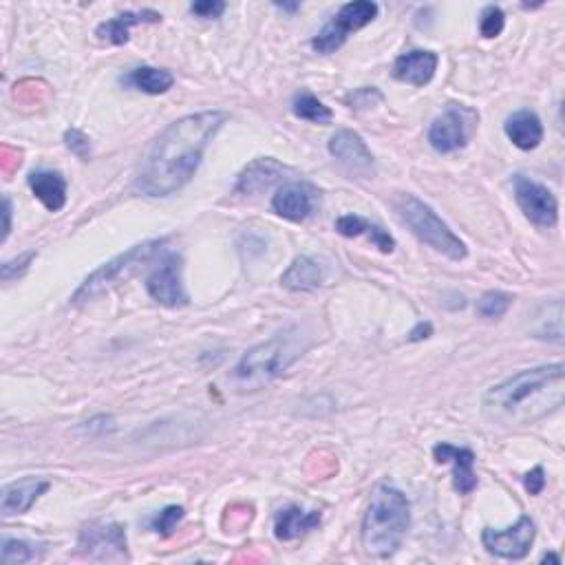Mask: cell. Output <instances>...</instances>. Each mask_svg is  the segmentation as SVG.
I'll return each instance as SVG.
<instances>
[{
	"label": "cell",
	"mask_w": 565,
	"mask_h": 565,
	"mask_svg": "<svg viewBox=\"0 0 565 565\" xmlns=\"http://www.w3.org/2000/svg\"><path fill=\"white\" fill-rule=\"evenodd\" d=\"M223 111H201L179 117L148 146L135 175V190L146 197L179 193L201 166L208 144L226 124Z\"/></svg>",
	"instance_id": "6da1fadb"
},
{
	"label": "cell",
	"mask_w": 565,
	"mask_h": 565,
	"mask_svg": "<svg viewBox=\"0 0 565 565\" xmlns=\"http://www.w3.org/2000/svg\"><path fill=\"white\" fill-rule=\"evenodd\" d=\"M565 367L563 362L524 369L499 385L490 387L482 400L486 418L508 429L535 424L563 407Z\"/></svg>",
	"instance_id": "7a4b0ae2"
},
{
	"label": "cell",
	"mask_w": 565,
	"mask_h": 565,
	"mask_svg": "<svg viewBox=\"0 0 565 565\" xmlns=\"http://www.w3.org/2000/svg\"><path fill=\"white\" fill-rule=\"evenodd\" d=\"M411 526V504L400 488L378 484L371 490L360 526L362 548L369 557L389 559L402 546Z\"/></svg>",
	"instance_id": "3957f363"
},
{
	"label": "cell",
	"mask_w": 565,
	"mask_h": 565,
	"mask_svg": "<svg viewBox=\"0 0 565 565\" xmlns=\"http://www.w3.org/2000/svg\"><path fill=\"white\" fill-rule=\"evenodd\" d=\"M309 340L298 327L276 334L265 343L254 345L243 354L239 365L234 367L232 382L241 391H259L290 369L305 354Z\"/></svg>",
	"instance_id": "277c9868"
},
{
	"label": "cell",
	"mask_w": 565,
	"mask_h": 565,
	"mask_svg": "<svg viewBox=\"0 0 565 565\" xmlns=\"http://www.w3.org/2000/svg\"><path fill=\"white\" fill-rule=\"evenodd\" d=\"M393 208H396L404 226L437 254H442V257L451 261H464L468 257L466 243L457 237L449 223L437 215L429 204H424L422 199L402 193L393 199Z\"/></svg>",
	"instance_id": "5b68a950"
},
{
	"label": "cell",
	"mask_w": 565,
	"mask_h": 565,
	"mask_svg": "<svg viewBox=\"0 0 565 565\" xmlns=\"http://www.w3.org/2000/svg\"><path fill=\"white\" fill-rule=\"evenodd\" d=\"M164 243H166V239L146 241V243L135 245V248H131V250H126L124 254H117L115 259L100 265L98 270L84 279V283L78 287L71 301L73 303H84V301H91V298H98L104 292H109L113 285H117L124 279H129V276H133L137 270L144 268V263H148L153 257H157V254L162 252Z\"/></svg>",
	"instance_id": "8992f818"
},
{
	"label": "cell",
	"mask_w": 565,
	"mask_h": 565,
	"mask_svg": "<svg viewBox=\"0 0 565 565\" xmlns=\"http://www.w3.org/2000/svg\"><path fill=\"white\" fill-rule=\"evenodd\" d=\"M378 12L380 7L376 3H371V0H356V3L343 5L332 16V20H329V23L314 36L312 47L318 53H323V56H329V53H334L343 47L354 31H360L362 27L371 25L373 20L378 18Z\"/></svg>",
	"instance_id": "52a82bcc"
},
{
	"label": "cell",
	"mask_w": 565,
	"mask_h": 565,
	"mask_svg": "<svg viewBox=\"0 0 565 565\" xmlns=\"http://www.w3.org/2000/svg\"><path fill=\"white\" fill-rule=\"evenodd\" d=\"M517 206L530 223L537 228L552 230L559 223V201L550 190L526 175H513L510 179Z\"/></svg>",
	"instance_id": "ba28073f"
},
{
	"label": "cell",
	"mask_w": 565,
	"mask_h": 565,
	"mask_svg": "<svg viewBox=\"0 0 565 565\" xmlns=\"http://www.w3.org/2000/svg\"><path fill=\"white\" fill-rule=\"evenodd\" d=\"M184 263L181 257L175 252L164 254L159 263L155 265V270L148 274L146 279V292L153 298L155 303L177 309L186 307L190 303L186 285H184Z\"/></svg>",
	"instance_id": "9c48e42d"
},
{
	"label": "cell",
	"mask_w": 565,
	"mask_h": 565,
	"mask_svg": "<svg viewBox=\"0 0 565 565\" xmlns=\"http://www.w3.org/2000/svg\"><path fill=\"white\" fill-rule=\"evenodd\" d=\"M537 537V526L530 517H519L515 526L510 528H484L482 532V543L484 548L495 554L499 559L508 561H519L526 559L528 552L535 543Z\"/></svg>",
	"instance_id": "30bf717a"
},
{
	"label": "cell",
	"mask_w": 565,
	"mask_h": 565,
	"mask_svg": "<svg viewBox=\"0 0 565 565\" xmlns=\"http://www.w3.org/2000/svg\"><path fill=\"white\" fill-rule=\"evenodd\" d=\"M78 548L89 559H129V543H126V528L122 524H89L80 532Z\"/></svg>",
	"instance_id": "8fae6325"
},
{
	"label": "cell",
	"mask_w": 565,
	"mask_h": 565,
	"mask_svg": "<svg viewBox=\"0 0 565 565\" xmlns=\"http://www.w3.org/2000/svg\"><path fill=\"white\" fill-rule=\"evenodd\" d=\"M329 155L354 177L376 175V159H373L367 142L356 131L340 129L329 140Z\"/></svg>",
	"instance_id": "7c38bea8"
},
{
	"label": "cell",
	"mask_w": 565,
	"mask_h": 565,
	"mask_svg": "<svg viewBox=\"0 0 565 565\" xmlns=\"http://www.w3.org/2000/svg\"><path fill=\"white\" fill-rule=\"evenodd\" d=\"M468 142V122L464 111L451 106L449 111H444L440 117H435L429 129V144L437 153L449 155L460 151Z\"/></svg>",
	"instance_id": "4fadbf2b"
},
{
	"label": "cell",
	"mask_w": 565,
	"mask_h": 565,
	"mask_svg": "<svg viewBox=\"0 0 565 565\" xmlns=\"http://www.w3.org/2000/svg\"><path fill=\"white\" fill-rule=\"evenodd\" d=\"M49 488H51L49 479H42V477L16 479V482L7 484L3 488V497H0V515L9 519V517L29 513L31 506H34Z\"/></svg>",
	"instance_id": "5bb4252c"
},
{
	"label": "cell",
	"mask_w": 565,
	"mask_h": 565,
	"mask_svg": "<svg viewBox=\"0 0 565 565\" xmlns=\"http://www.w3.org/2000/svg\"><path fill=\"white\" fill-rule=\"evenodd\" d=\"M437 65H440V58H437L435 51L411 49L396 58L391 73L398 82L411 84V87H424V84L433 80Z\"/></svg>",
	"instance_id": "9a60e30c"
},
{
	"label": "cell",
	"mask_w": 565,
	"mask_h": 565,
	"mask_svg": "<svg viewBox=\"0 0 565 565\" xmlns=\"http://www.w3.org/2000/svg\"><path fill=\"white\" fill-rule=\"evenodd\" d=\"M433 457L437 464H453V484L462 495H471L477 488L475 453L471 449L442 442L433 449Z\"/></svg>",
	"instance_id": "2e32d148"
},
{
	"label": "cell",
	"mask_w": 565,
	"mask_h": 565,
	"mask_svg": "<svg viewBox=\"0 0 565 565\" xmlns=\"http://www.w3.org/2000/svg\"><path fill=\"white\" fill-rule=\"evenodd\" d=\"M314 204L316 190L307 184H296V181L294 184H285L272 197V210L292 223H301L312 215Z\"/></svg>",
	"instance_id": "e0dca14e"
},
{
	"label": "cell",
	"mask_w": 565,
	"mask_h": 565,
	"mask_svg": "<svg viewBox=\"0 0 565 565\" xmlns=\"http://www.w3.org/2000/svg\"><path fill=\"white\" fill-rule=\"evenodd\" d=\"M290 173H292V168L276 162L274 157H259L241 170L234 190L243 195L263 193V190H268L270 186L276 184V181L285 179V175H290Z\"/></svg>",
	"instance_id": "ac0fdd59"
},
{
	"label": "cell",
	"mask_w": 565,
	"mask_h": 565,
	"mask_svg": "<svg viewBox=\"0 0 565 565\" xmlns=\"http://www.w3.org/2000/svg\"><path fill=\"white\" fill-rule=\"evenodd\" d=\"M321 510H303L301 506L281 508L274 517V537L279 541H296L321 526Z\"/></svg>",
	"instance_id": "d6986e66"
},
{
	"label": "cell",
	"mask_w": 565,
	"mask_h": 565,
	"mask_svg": "<svg viewBox=\"0 0 565 565\" xmlns=\"http://www.w3.org/2000/svg\"><path fill=\"white\" fill-rule=\"evenodd\" d=\"M27 184L31 193L49 212H60L67 204V181L58 170H34Z\"/></svg>",
	"instance_id": "ffe728a7"
},
{
	"label": "cell",
	"mask_w": 565,
	"mask_h": 565,
	"mask_svg": "<svg viewBox=\"0 0 565 565\" xmlns=\"http://www.w3.org/2000/svg\"><path fill=\"white\" fill-rule=\"evenodd\" d=\"M162 14L153 12V9H140V12H124L113 20H106V23L98 25L95 29V36L102 42H111V45H126L129 42L131 27L144 25V23H159Z\"/></svg>",
	"instance_id": "44dd1931"
},
{
	"label": "cell",
	"mask_w": 565,
	"mask_h": 565,
	"mask_svg": "<svg viewBox=\"0 0 565 565\" xmlns=\"http://www.w3.org/2000/svg\"><path fill=\"white\" fill-rule=\"evenodd\" d=\"M323 281H325L323 265L312 257H305V254L296 257L290 263V268H287L281 276V285L290 292H314L323 285Z\"/></svg>",
	"instance_id": "7402d4cb"
},
{
	"label": "cell",
	"mask_w": 565,
	"mask_h": 565,
	"mask_svg": "<svg viewBox=\"0 0 565 565\" xmlns=\"http://www.w3.org/2000/svg\"><path fill=\"white\" fill-rule=\"evenodd\" d=\"M504 131L508 140L521 151H535L543 140V124L535 111H517L506 120Z\"/></svg>",
	"instance_id": "603a6c76"
},
{
	"label": "cell",
	"mask_w": 565,
	"mask_h": 565,
	"mask_svg": "<svg viewBox=\"0 0 565 565\" xmlns=\"http://www.w3.org/2000/svg\"><path fill=\"white\" fill-rule=\"evenodd\" d=\"M336 232L343 234V237H362V234H365V237L373 245H376L380 252H385V254H391L393 248H396V241H393V237L385 228H380L378 223H371V221L362 219L358 215L338 217L336 219Z\"/></svg>",
	"instance_id": "cb8c5ba5"
},
{
	"label": "cell",
	"mask_w": 565,
	"mask_h": 565,
	"mask_svg": "<svg viewBox=\"0 0 565 565\" xmlns=\"http://www.w3.org/2000/svg\"><path fill=\"white\" fill-rule=\"evenodd\" d=\"M126 87H133L148 95H162L173 89L175 76L168 69H157V67H137L129 76L122 78Z\"/></svg>",
	"instance_id": "d4e9b609"
},
{
	"label": "cell",
	"mask_w": 565,
	"mask_h": 565,
	"mask_svg": "<svg viewBox=\"0 0 565 565\" xmlns=\"http://www.w3.org/2000/svg\"><path fill=\"white\" fill-rule=\"evenodd\" d=\"M532 334L541 340H552V343H563V301L554 298L539 309L532 325Z\"/></svg>",
	"instance_id": "484cf974"
},
{
	"label": "cell",
	"mask_w": 565,
	"mask_h": 565,
	"mask_svg": "<svg viewBox=\"0 0 565 565\" xmlns=\"http://www.w3.org/2000/svg\"><path fill=\"white\" fill-rule=\"evenodd\" d=\"M292 111L296 117H301V120L314 122V124H329L334 117L332 109L325 106L321 100L316 98V95H312L309 91H301L296 95L292 102Z\"/></svg>",
	"instance_id": "4316f807"
},
{
	"label": "cell",
	"mask_w": 565,
	"mask_h": 565,
	"mask_svg": "<svg viewBox=\"0 0 565 565\" xmlns=\"http://www.w3.org/2000/svg\"><path fill=\"white\" fill-rule=\"evenodd\" d=\"M42 557V548L36 543H29L23 539H3V548H0V563L14 565V563H34Z\"/></svg>",
	"instance_id": "83f0119b"
},
{
	"label": "cell",
	"mask_w": 565,
	"mask_h": 565,
	"mask_svg": "<svg viewBox=\"0 0 565 565\" xmlns=\"http://www.w3.org/2000/svg\"><path fill=\"white\" fill-rule=\"evenodd\" d=\"M510 305H513V296L506 294V292H486L482 298L477 301V314L482 318H488V321H495V318L504 316Z\"/></svg>",
	"instance_id": "f1b7e54d"
},
{
	"label": "cell",
	"mask_w": 565,
	"mask_h": 565,
	"mask_svg": "<svg viewBox=\"0 0 565 565\" xmlns=\"http://www.w3.org/2000/svg\"><path fill=\"white\" fill-rule=\"evenodd\" d=\"M186 510L181 506H166L162 513H157L151 521V530L159 537H170L184 519Z\"/></svg>",
	"instance_id": "f546056e"
},
{
	"label": "cell",
	"mask_w": 565,
	"mask_h": 565,
	"mask_svg": "<svg viewBox=\"0 0 565 565\" xmlns=\"http://www.w3.org/2000/svg\"><path fill=\"white\" fill-rule=\"evenodd\" d=\"M504 27H506L504 9L497 5L484 7L482 16H479V34L490 40V38H497L501 31H504Z\"/></svg>",
	"instance_id": "4dcf8cb0"
},
{
	"label": "cell",
	"mask_w": 565,
	"mask_h": 565,
	"mask_svg": "<svg viewBox=\"0 0 565 565\" xmlns=\"http://www.w3.org/2000/svg\"><path fill=\"white\" fill-rule=\"evenodd\" d=\"M65 144L71 153H76L80 159H87L91 155V140L80 129H69L65 133Z\"/></svg>",
	"instance_id": "1f68e13d"
},
{
	"label": "cell",
	"mask_w": 565,
	"mask_h": 565,
	"mask_svg": "<svg viewBox=\"0 0 565 565\" xmlns=\"http://www.w3.org/2000/svg\"><path fill=\"white\" fill-rule=\"evenodd\" d=\"M190 12L199 18H221V14L226 12V3H221V0H201V3L190 5Z\"/></svg>",
	"instance_id": "d6a6232c"
},
{
	"label": "cell",
	"mask_w": 565,
	"mask_h": 565,
	"mask_svg": "<svg viewBox=\"0 0 565 565\" xmlns=\"http://www.w3.org/2000/svg\"><path fill=\"white\" fill-rule=\"evenodd\" d=\"M36 259V252H27V254H20L18 259H14V261H7L5 265H3V281L5 283H9L14 279V270H18L20 272V276H23L25 272H27V268L31 265V261Z\"/></svg>",
	"instance_id": "836d02e7"
},
{
	"label": "cell",
	"mask_w": 565,
	"mask_h": 565,
	"mask_svg": "<svg viewBox=\"0 0 565 565\" xmlns=\"http://www.w3.org/2000/svg\"><path fill=\"white\" fill-rule=\"evenodd\" d=\"M524 486L530 495H541L546 488V471L543 466H535L530 473L524 475Z\"/></svg>",
	"instance_id": "e575fe53"
},
{
	"label": "cell",
	"mask_w": 565,
	"mask_h": 565,
	"mask_svg": "<svg viewBox=\"0 0 565 565\" xmlns=\"http://www.w3.org/2000/svg\"><path fill=\"white\" fill-rule=\"evenodd\" d=\"M431 334H433V325L431 323H418V325H415L413 332L409 334V340H411V343H418V340L429 338Z\"/></svg>",
	"instance_id": "d590c367"
},
{
	"label": "cell",
	"mask_w": 565,
	"mask_h": 565,
	"mask_svg": "<svg viewBox=\"0 0 565 565\" xmlns=\"http://www.w3.org/2000/svg\"><path fill=\"white\" fill-rule=\"evenodd\" d=\"M3 217H5V226H3V241L9 237L12 232V199L5 197L3 201Z\"/></svg>",
	"instance_id": "8d00e7d4"
},
{
	"label": "cell",
	"mask_w": 565,
	"mask_h": 565,
	"mask_svg": "<svg viewBox=\"0 0 565 565\" xmlns=\"http://www.w3.org/2000/svg\"><path fill=\"white\" fill-rule=\"evenodd\" d=\"M554 563V565H559L561 563V559L557 557V554H543V559H541V563Z\"/></svg>",
	"instance_id": "74e56055"
},
{
	"label": "cell",
	"mask_w": 565,
	"mask_h": 565,
	"mask_svg": "<svg viewBox=\"0 0 565 565\" xmlns=\"http://www.w3.org/2000/svg\"><path fill=\"white\" fill-rule=\"evenodd\" d=\"M276 7L287 9V12H296V9H298V7H301V5H298V3H294V5H287V3H276Z\"/></svg>",
	"instance_id": "f35d334b"
}]
</instances>
